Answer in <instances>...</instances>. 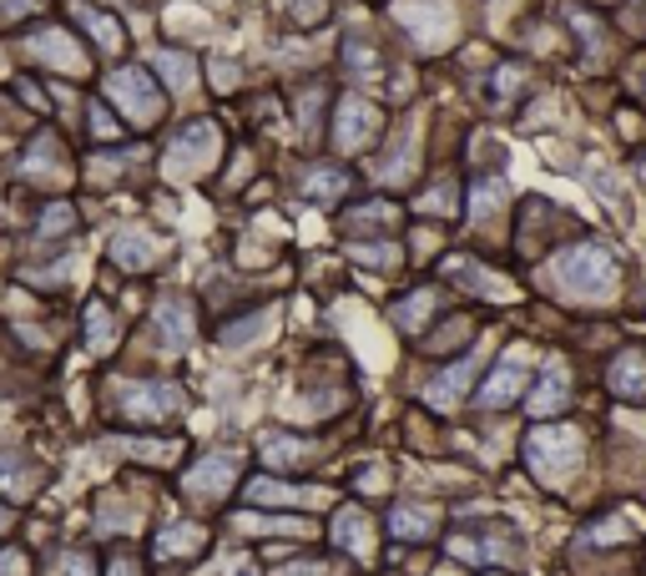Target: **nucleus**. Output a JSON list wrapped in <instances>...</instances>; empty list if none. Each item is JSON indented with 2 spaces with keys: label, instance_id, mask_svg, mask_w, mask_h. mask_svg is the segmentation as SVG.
Here are the masks:
<instances>
[{
  "label": "nucleus",
  "instance_id": "4c0bfd02",
  "mask_svg": "<svg viewBox=\"0 0 646 576\" xmlns=\"http://www.w3.org/2000/svg\"><path fill=\"white\" fill-rule=\"evenodd\" d=\"M632 531H636V516H611L591 531V541H596V546H611V541H626Z\"/></svg>",
  "mask_w": 646,
  "mask_h": 576
},
{
  "label": "nucleus",
  "instance_id": "2eb2a0df",
  "mask_svg": "<svg viewBox=\"0 0 646 576\" xmlns=\"http://www.w3.org/2000/svg\"><path fill=\"white\" fill-rule=\"evenodd\" d=\"M520 384H526V354L520 349H510L500 360V370L485 380V390H480V405L485 409H500V405H510L515 395H520Z\"/></svg>",
  "mask_w": 646,
  "mask_h": 576
},
{
  "label": "nucleus",
  "instance_id": "ea45409f",
  "mask_svg": "<svg viewBox=\"0 0 646 576\" xmlns=\"http://www.w3.org/2000/svg\"><path fill=\"white\" fill-rule=\"evenodd\" d=\"M36 11H46V0H0V25H15Z\"/></svg>",
  "mask_w": 646,
  "mask_h": 576
},
{
  "label": "nucleus",
  "instance_id": "c03bdc74",
  "mask_svg": "<svg viewBox=\"0 0 646 576\" xmlns=\"http://www.w3.org/2000/svg\"><path fill=\"white\" fill-rule=\"evenodd\" d=\"M107 576H142V562H137L132 552H117L111 556V566H107Z\"/></svg>",
  "mask_w": 646,
  "mask_h": 576
},
{
  "label": "nucleus",
  "instance_id": "b1692460",
  "mask_svg": "<svg viewBox=\"0 0 646 576\" xmlns=\"http://www.w3.org/2000/svg\"><path fill=\"white\" fill-rule=\"evenodd\" d=\"M157 72L168 76L172 92H192V82H197V61H192L187 51L168 46V51H157Z\"/></svg>",
  "mask_w": 646,
  "mask_h": 576
},
{
  "label": "nucleus",
  "instance_id": "7c9ffc66",
  "mask_svg": "<svg viewBox=\"0 0 646 576\" xmlns=\"http://www.w3.org/2000/svg\"><path fill=\"white\" fill-rule=\"evenodd\" d=\"M76 21H82L86 31H91V36L101 41L107 51H121V46H127V36H121V25L111 21V15H101L96 6H76Z\"/></svg>",
  "mask_w": 646,
  "mask_h": 576
},
{
  "label": "nucleus",
  "instance_id": "473e14b6",
  "mask_svg": "<svg viewBox=\"0 0 646 576\" xmlns=\"http://www.w3.org/2000/svg\"><path fill=\"white\" fill-rule=\"evenodd\" d=\"M395 207L389 203H364V207H354V213H348V228L359 233V228H395Z\"/></svg>",
  "mask_w": 646,
  "mask_h": 576
},
{
  "label": "nucleus",
  "instance_id": "1a4fd4ad",
  "mask_svg": "<svg viewBox=\"0 0 646 576\" xmlns=\"http://www.w3.org/2000/svg\"><path fill=\"white\" fill-rule=\"evenodd\" d=\"M399 21L409 25V36L424 51L444 46L450 31H455V11H450L444 0H399Z\"/></svg>",
  "mask_w": 646,
  "mask_h": 576
},
{
  "label": "nucleus",
  "instance_id": "f704fd0d",
  "mask_svg": "<svg viewBox=\"0 0 646 576\" xmlns=\"http://www.w3.org/2000/svg\"><path fill=\"white\" fill-rule=\"evenodd\" d=\"M419 213H430V217H450V213H455V182H440V188L424 192V198H419Z\"/></svg>",
  "mask_w": 646,
  "mask_h": 576
},
{
  "label": "nucleus",
  "instance_id": "37998d69",
  "mask_svg": "<svg viewBox=\"0 0 646 576\" xmlns=\"http://www.w3.org/2000/svg\"><path fill=\"white\" fill-rule=\"evenodd\" d=\"M0 576H31V562H25V552L6 546V552H0Z\"/></svg>",
  "mask_w": 646,
  "mask_h": 576
},
{
  "label": "nucleus",
  "instance_id": "39448f33",
  "mask_svg": "<svg viewBox=\"0 0 646 576\" xmlns=\"http://www.w3.org/2000/svg\"><path fill=\"white\" fill-rule=\"evenodd\" d=\"M107 96L117 102V111L127 121H137V127H152V121H162V92L152 86V76L142 72V66H121V72L107 76Z\"/></svg>",
  "mask_w": 646,
  "mask_h": 576
},
{
  "label": "nucleus",
  "instance_id": "9d476101",
  "mask_svg": "<svg viewBox=\"0 0 646 576\" xmlns=\"http://www.w3.org/2000/svg\"><path fill=\"white\" fill-rule=\"evenodd\" d=\"M25 51L61 76H86V51L76 46V36L72 31H61V25H41L36 36L25 41Z\"/></svg>",
  "mask_w": 646,
  "mask_h": 576
},
{
  "label": "nucleus",
  "instance_id": "f257e3e1",
  "mask_svg": "<svg viewBox=\"0 0 646 576\" xmlns=\"http://www.w3.org/2000/svg\"><path fill=\"white\" fill-rule=\"evenodd\" d=\"M556 288H566L571 299H591V303H611L616 299V264L601 243H581V248H566L551 264Z\"/></svg>",
  "mask_w": 646,
  "mask_h": 576
},
{
  "label": "nucleus",
  "instance_id": "a878e982",
  "mask_svg": "<svg viewBox=\"0 0 646 576\" xmlns=\"http://www.w3.org/2000/svg\"><path fill=\"white\" fill-rule=\"evenodd\" d=\"M273 319H278L273 309H252L248 319H233V324L223 329V344H228V349H238V344H258V339H263V329H273Z\"/></svg>",
  "mask_w": 646,
  "mask_h": 576
},
{
  "label": "nucleus",
  "instance_id": "412c9836",
  "mask_svg": "<svg viewBox=\"0 0 646 576\" xmlns=\"http://www.w3.org/2000/svg\"><path fill=\"white\" fill-rule=\"evenodd\" d=\"M434 526H440V511L434 505H414V501H399L395 516H389V531L405 541H424L434 536Z\"/></svg>",
  "mask_w": 646,
  "mask_h": 576
},
{
  "label": "nucleus",
  "instance_id": "9b49d317",
  "mask_svg": "<svg viewBox=\"0 0 646 576\" xmlns=\"http://www.w3.org/2000/svg\"><path fill=\"white\" fill-rule=\"evenodd\" d=\"M162 258H168V248H162V238H157L152 228H121L117 238H111V264H117L121 274H152Z\"/></svg>",
  "mask_w": 646,
  "mask_h": 576
},
{
  "label": "nucleus",
  "instance_id": "ddd939ff",
  "mask_svg": "<svg viewBox=\"0 0 646 576\" xmlns=\"http://www.w3.org/2000/svg\"><path fill=\"white\" fill-rule=\"evenodd\" d=\"M258 450H263V466L283 470V476H293V470H303V466L319 460V445L303 440V435H283V430H268L263 440H258Z\"/></svg>",
  "mask_w": 646,
  "mask_h": 576
},
{
  "label": "nucleus",
  "instance_id": "a211bd4d",
  "mask_svg": "<svg viewBox=\"0 0 646 576\" xmlns=\"http://www.w3.org/2000/svg\"><path fill=\"white\" fill-rule=\"evenodd\" d=\"M248 501L252 505H319V501H329V491H313V486H288V480L258 476L248 486Z\"/></svg>",
  "mask_w": 646,
  "mask_h": 576
},
{
  "label": "nucleus",
  "instance_id": "79ce46f5",
  "mask_svg": "<svg viewBox=\"0 0 646 576\" xmlns=\"http://www.w3.org/2000/svg\"><path fill=\"white\" fill-rule=\"evenodd\" d=\"M465 334H470V324H465V319H450V324H444L440 334L430 339V349H455V344H465Z\"/></svg>",
  "mask_w": 646,
  "mask_h": 576
},
{
  "label": "nucleus",
  "instance_id": "c9c22d12",
  "mask_svg": "<svg viewBox=\"0 0 646 576\" xmlns=\"http://www.w3.org/2000/svg\"><path fill=\"white\" fill-rule=\"evenodd\" d=\"M354 258L369 268H395L399 264V248L395 243H354Z\"/></svg>",
  "mask_w": 646,
  "mask_h": 576
},
{
  "label": "nucleus",
  "instance_id": "4468645a",
  "mask_svg": "<svg viewBox=\"0 0 646 576\" xmlns=\"http://www.w3.org/2000/svg\"><path fill=\"white\" fill-rule=\"evenodd\" d=\"M203 552H207V526H197V521H172V526H162L152 541V556L162 566L192 562V556H203Z\"/></svg>",
  "mask_w": 646,
  "mask_h": 576
},
{
  "label": "nucleus",
  "instance_id": "6ab92c4d",
  "mask_svg": "<svg viewBox=\"0 0 646 576\" xmlns=\"http://www.w3.org/2000/svg\"><path fill=\"white\" fill-rule=\"evenodd\" d=\"M334 541L354 556H369L374 552V521L364 516L359 505H344V511L334 516Z\"/></svg>",
  "mask_w": 646,
  "mask_h": 576
},
{
  "label": "nucleus",
  "instance_id": "423d86ee",
  "mask_svg": "<svg viewBox=\"0 0 646 576\" xmlns=\"http://www.w3.org/2000/svg\"><path fill=\"white\" fill-rule=\"evenodd\" d=\"M238 476H243L238 450H213V456H203L187 476H182V491L197 505H223L233 495V486H238Z\"/></svg>",
  "mask_w": 646,
  "mask_h": 576
},
{
  "label": "nucleus",
  "instance_id": "0eeeda50",
  "mask_svg": "<svg viewBox=\"0 0 646 576\" xmlns=\"http://www.w3.org/2000/svg\"><path fill=\"white\" fill-rule=\"evenodd\" d=\"M152 334L162 354H182L197 339V303L187 294H162L152 309Z\"/></svg>",
  "mask_w": 646,
  "mask_h": 576
},
{
  "label": "nucleus",
  "instance_id": "f03ea898",
  "mask_svg": "<svg viewBox=\"0 0 646 576\" xmlns=\"http://www.w3.org/2000/svg\"><path fill=\"white\" fill-rule=\"evenodd\" d=\"M111 405H117V420L142 425V430H162L182 415V390L172 380H117L111 384Z\"/></svg>",
  "mask_w": 646,
  "mask_h": 576
},
{
  "label": "nucleus",
  "instance_id": "f3484780",
  "mask_svg": "<svg viewBox=\"0 0 646 576\" xmlns=\"http://www.w3.org/2000/svg\"><path fill=\"white\" fill-rule=\"evenodd\" d=\"M480 360H485V354H480V349H475V354H465V360H460V364H450V370H444L440 380H434L430 390H424V399H430L434 409H455V405H460V395H465V390H470V380H475Z\"/></svg>",
  "mask_w": 646,
  "mask_h": 576
},
{
  "label": "nucleus",
  "instance_id": "cd10ccee",
  "mask_svg": "<svg viewBox=\"0 0 646 576\" xmlns=\"http://www.w3.org/2000/svg\"><path fill=\"white\" fill-rule=\"evenodd\" d=\"M450 278H460V284H470V288H480L485 299H515V288L505 284V278H495V274H485V268H475V264H450Z\"/></svg>",
  "mask_w": 646,
  "mask_h": 576
},
{
  "label": "nucleus",
  "instance_id": "bb28decb",
  "mask_svg": "<svg viewBox=\"0 0 646 576\" xmlns=\"http://www.w3.org/2000/svg\"><path fill=\"white\" fill-rule=\"evenodd\" d=\"M86 344H91V354H111L117 349V324H111L107 303H86Z\"/></svg>",
  "mask_w": 646,
  "mask_h": 576
},
{
  "label": "nucleus",
  "instance_id": "dca6fc26",
  "mask_svg": "<svg viewBox=\"0 0 646 576\" xmlns=\"http://www.w3.org/2000/svg\"><path fill=\"white\" fill-rule=\"evenodd\" d=\"M21 172H25L31 182H51V188H61V182H66V157H61V142H56V137L41 132L36 142L25 147Z\"/></svg>",
  "mask_w": 646,
  "mask_h": 576
},
{
  "label": "nucleus",
  "instance_id": "49530a36",
  "mask_svg": "<svg viewBox=\"0 0 646 576\" xmlns=\"http://www.w3.org/2000/svg\"><path fill=\"white\" fill-rule=\"evenodd\" d=\"M642 178H646V168H642Z\"/></svg>",
  "mask_w": 646,
  "mask_h": 576
},
{
  "label": "nucleus",
  "instance_id": "7ed1b4c3",
  "mask_svg": "<svg viewBox=\"0 0 646 576\" xmlns=\"http://www.w3.org/2000/svg\"><path fill=\"white\" fill-rule=\"evenodd\" d=\"M526 456H530V470H536L546 486H561V480L581 466L586 440H581V430H571V425H540V430H530Z\"/></svg>",
  "mask_w": 646,
  "mask_h": 576
},
{
  "label": "nucleus",
  "instance_id": "aec40b11",
  "mask_svg": "<svg viewBox=\"0 0 646 576\" xmlns=\"http://www.w3.org/2000/svg\"><path fill=\"white\" fill-rule=\"evenodd\" d=\"M611 390L626 399H646V354L642 349H626L611 360Z\"/></svg>",
  "mask_w": 646,
  "mask_h": 576
},
{
  "label": "nucleus",
  "instance_id": "6e6552de",
  "mask_svg": "<svg viewBox=\"0 0 646 576\" xmlns=\"http://www.w3.org/2000/svg\"><path fill=\"white\" fill-rule=\"evenodd\" d=\"M379 107L364 102V96H344L338 102V117H334V147L338 152H364V147L379 137Z\"/></svg>",
  "mask_w": 646,
  "mask_h": 576
},
{
  "label": "nucleus",
  "instance_id": "a19ab883",
  "mask_svg": "<svg viewBox=\"0 0 646 576\" xmlns=\"http://www.w3.org/2000/svg\"><path fill=\"white\" fill-rule=\"evenodd\" d=\"M91 137H96V142H117V137H121V121H111L107 107H91Z\"/></svg>",
  "mask_w": 646,
  "mask_h": 576
},
{
  "label": "nucleus",
  "instance_id": "e433bc0d",
  "mask_svg": "<svg viewBox=\"0 0 646 576\" xmlns=\"http://www.w3.org/2000/svg\"><path fill=\"white\" fill-rule=\"evenodd\" d=\"M288 11V21L293 25H319L323 21V11H329V0H278Z\"/></svg>",
  "mask_w": 646,
  "mask_h": 576
},
{
  "label": "nucleus",
  "instance_id": "72a5a7b5",
  "mask_svg": "<svg viewBox=\"0 0 646 576\" xmlns=\"http://www.w3.org/2000/svg\"><path fill=\"white\" fill-rule=\"evenodd\" d=\"M72 228H76V207L72 203H51L46 213H41V223H36L41 238H61V233H72Z\"/></svg>",
  "mask_w": 646,
  "mask_h": 576
},
{
  "label": "nucleus",
  "instance_id": "c756f323",
  "mask_svg": "<svg viewBox=\"0 0 646 576\" xmlns=\"http://www.w3.org/2000/svg\"><path fill=\"white\" fill-rule=\"evenodd\" d=\"M233 526H238L243 531V536H309V521H273V516H233Z\"/></svg>",
  "mask_w": 646,
  "mask_h": 576
},
{
  "label": "nucleus",
  "instance_id": "a18cd8bd",
  "mask_svg": "<svg viewBox=\"0 0 646 576\" xmlns=\"http://www.w3.org/2000/svg\"><path fill=\"white\" fill-rule=\"evenodd\" d=\"M323 572H329V566H323V562H313V556H309V562H288L278 576H323Z\"/></svg>",
  "mask_w": 646,
  "mask_h": 576
},
{
  "label": "nucleus",
  "instance_id": "f8f14e48",
  "mask_svg": "<svg viewBox=\"0 0 646 576\" xmlns=\"http://www.w3.org/2000/svg\"><path fill=\"white\" fill-rule=\"evenodd\" d=\"M46 486V466L31 456H21V450H0V495L11 505L31 501V495Z\"/></svg>",
  "mask_w": 646,
  "mask_h": 576
},
{
  "label": "nucleus",
  "instance_id": "2f4dec72",
  "mask_svg": "<svg viewBox=\"0 0 646 576\" xmlns=\"http://www.w3.org/2000/svg\"><path fill=\"white\" fill-rule=\"evenodd\" d=\"M505 203V182H475V192H470V217H480V223H485V217L495 213V207Z\"/></svg>",
  "mask_w": 646,
  "mask_h": 576
},
{
  "label": "nucleus",
  "instance_id": "20e7f679",
  "mask_svg": "<svg viewBox=\"0 0 646 576\" xmlns=\"http://www.w3.org/2000/svg\"><path fill=\"white\" fill-rule=\"evenodd\" d=\"M217 147H223V137H217L213 121H187V127L168 142V152H162V172H168L172 182L203 178L217 162Z\"/></svg>",
  "mask_w": 646,
  "mask_h": 576
},
{
  "label": "nucleus",
  "instance_id": "4be33fe9",
  "mask_svg": "<svg viewBox=\"0 0 646 576\" xmlns=\"http://www.w3.org/2000/svg\"><path fill=\"white\" fill-rule=\"evenodd\" d=\"M566 395H571V384H566V370L551 360V370L540 374L536 395H530V415H540V420H546V415H556V409L566 405Z\"/></svg>",
  "mask_w": 646,
  "mask_h": 576
},
{
  "label": "nucleus",
  "instance_id": "58836bf2",
  "mask_svg": "<svg viewBox=\"0 0 646 576\" xmlns=\"http://www.w3.org/2000/svg\"><path fill=\"white\" fill-rule=\"evenodd\" d=\"M51 576H96V562L86 552H61L56 556V572Z\"/></svg>",
  "mask_w": 646,
  "mask_h": 576
},
{
  "label": "nucleus",
  "instance_id": "5701e85b",
  "mask_svg": "<svg viewBox=\"0 0 646 576\" xmlns=\"http://www.w3.org/2000/svg\"><path fill=\"white\" fill-rule=\"evenodd\" d=\"M111 450H121V456L142 460V466H172L177 460V445H162V440H137V435H117V440H107Z\"/></svg>",
  "mask_w": 646,
  "mask_h": 576
},
{
  "label": "nucleus",
  "instance_id": "393cba45",
  "mask_svg": "<svg viewBox=\"0 0 646 576\" xmlns=\"http://www.w3.org/2000/svg\"><path fill=\"white\" fill-rule=\"evenodd\" d=\"M344 188H348L344 168H309V178H303V198H313V203H334V198H344Z\"/></svg>",
  "mask_w": 646,
  "mask_h": 576
},
{
  "label": "nucleus",
  "instance_id": "c85d7f7f",
  "mask_svg": "<svg viewBox=\"0 0 646 576\" xmlns=\"http://www.w3.org/2000/svg\"><path fill=\"white\" fill-rule=\"evenodd\" d=\"M430 313H434V288H414L405 303H395V324L409 329V334H419Z\"/></svg>",
  "mask_w": 646,
  "mask_h": 576
}]
</instances>
